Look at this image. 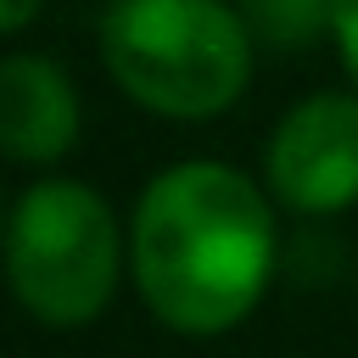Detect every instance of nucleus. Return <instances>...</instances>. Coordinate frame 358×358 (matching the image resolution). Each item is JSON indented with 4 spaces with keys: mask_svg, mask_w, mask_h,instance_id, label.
I'll return each instance as SVG.
<instances>
[{
    "mask_svg": "<svg viewBox=\"0 0 358 358\" xmlns=\"http://www.w3.org/2000/svg\"><path fill=\"white\" fill-rule=\"evenodd\" d=\"M263 173L274 201L302 218H330L358 201V95L313 90L302 95L263 145Z\"/></svg>",
    "mask_w": 358,
    "mask_h": 358,
    "instance_id": "obj_4",
    "label": "nucleus"
},
{
    "mask_svg": "<svg viewBox=\"0 0 358 358\" xmlns=\"http://www.w3.org/2000/svg\"><path fill=\"white\" fill-rule=\"evenodd\" d=\"M330 39H336V56H341L347 78L358 84V0H336V22H330Z\"/></svg>",
    "mask_w": 358,
    "mask_h": 358,
    "instance_id": "obj_7",
    "label": "nucleus"
},
{
    "mask_svg": "<svg viewBox=\"0 0 358 358\" xmlns=\"http://www.w3.org/2000/svg\"><path fill=\"white\" fill-rule=\"evenodd\" d=\"M129 268L140 302L168 330H235L280 268V224L263 185L213 157L162 168L134 201Z\"/></svg>",
    "mask_w": 358,
    "mask_h": 358,
    "instance_id": "obj_1",
    "label": "nucleus"
},
{
    "mask_svg": "<svg viewBox=\"0 0 358 358\" xmlns=\"http://www.w3.org/2000/svg\"><path fill=\"white\" fill-rule=\"evenodd\" d=\"M241 17L252 28V39L274 45V50H302L308 39H319L336 22V0H241Z\"/></svg>",
    "mask_w": 358,
    "mask_h": 358,
    "instance_id": "obj_6",
    "label": "nucleus"
},
{
    "mask_svg": "<svg viewBox=\"0 0 358 358\" xmlns=\"http://www.w3.org/2000/svg\"><path fill=\"white\" fill-rule=\"evenodd\" d=\"M6 280L11 296L56 330L101 319L117 296L129 241L112 201L84 179H39L17 196L6 224Z\"/></svg>",
    "mask_w": 358,
    "mask_h": 358,
    "instance_id": "obj_3",
    "label": "nucleus"
},
{
    "mask_svg": "<svg viewBox=\"0 0 358 358\" xmlns=\"http://www.w3.org/2000/svg\"><path fill=\"white\" fill-rule=\"evenodd\" d=\"M112 84L179 123L229 112L252 84V28L224 0H112L101 17Z\"/></svg>",
    "mask_w": 358,
    "mask_h": 358,
    "instance_id": "obj_2",
    "label": "nucleus"
},
{
    "mask_svg": "<svg viewBox=\"0 0 358 358\" xmlns=\"http://www.w3.org/2000/svg\"><path fill=\"white\" fill-rule=\"evenodd\" d=\"M6 224H11V213H6V196H0V246H6Z\"/></svg>",
    "mask_w": 358,
    "mask_h": 358,
    "instance_id": "obj_9",
    "label": "nucleus"
},
{
    "mask_svg": "<svg viewBox=\"0 0 358 358\" xmlns=\"http://www.w3.org/2000/svg\"><path fill=\"white\" fill-rule=\"evenodd\" d=\"M39 11H45V0H0V34H22Z\"/></svg>",
    "mask_w": 358,
    "mask_h": 358,
    "instance_id": "obj_8",
    "label": "nucleus"
},
{
    "mask_svg": "<svg viewBox=\"0 0 358 358\" xmlns=\"http://www.w3.org/2000/svg\"><path fill=\"white\" fill-rule=\"evenodd\" d=\"M78 129H84L78 84L56 56L39 50L0 56V157L50 168L78 145Z\"/></svg>",
    "mask_w": 358,
    "mask_h": 358,
    "instance_id": "obj_5",
    "label": "nucleus"
}]
</instances>
